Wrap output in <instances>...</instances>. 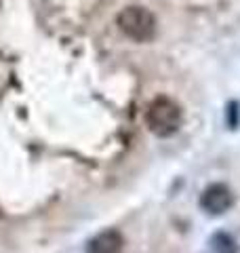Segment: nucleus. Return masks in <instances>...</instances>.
<instances>
[{
    "mask_svg": "<svg viewBox=\"0 0 240 253\" xmlns=\"http://www.w3.org/2000/svg\"><path fill=\"white\" fill-rule=\"evenodd\" d=\"M211 245H213L215 253H238L236 241L232 239L230 234H226V232H217V234H215L211 239Z\"/></svg>",
    "mask_w": 240,
    "mask_h": 253,
    "instance_id": "5",
    "label": "nucleus"
},
{
    "mask_svg": "<svg viewBox=\"0 0 240 253\" xmlns=\"http://www.w3.org/2000/svg\"><path fill=\"white\" fill-rule=\"evenodd\" d=\"M146 121L152 133H156L160 137H169L173 133H177L181 126V108L177 101L169 97H156L148 108Z\"/></svg>",
    "mask_w": 240,
    "mask_h": 253,
    "instance_id": "2",
    "label": "nucleus"
},
{
    "mask_svg": "<svg viewBox=\"0 0 240 253\" xmlns=\"http://www.w3.org/2000/svg\"><path fill=\"white\" fill-rule=\"evenodd\" d=\"M124 239L122 234L114 228L101 230L99 234H95L86 245V253H122Z\"/></svg>",
    "mask_w": 240,
    "mask_h": 253,
    "instance_id": "4",
    "label": "nucleus"
},
{
    "mask_svg": "<svg viewBox=\"0 0 240 253\" xmlns=\"http://www.w3.org/2000/svg\"><path fill=\"white\" fill-rule=\"evenodd\" d=\"M116 23L120 32L135 42H148L156 36V17L146 6H126L118 13Z\"/></svg>",
    "mask_w": 240,
    "mask_h": 253,
    "instance_id": "1",
    "label": "nucleus"
},
{
    "mask_svg": "<svg viewBox=\"0 0 240 253\" xmlns=\"http://www.w3.org/2000/svg\"><path fill=\"white\" fill-rule=\"evenodd\" d=\"M234 205V194L226 184H211L200 196V207L211 215H221Z\"/></svg>",
    "mask_w": 240,
    "mask_h": 253,
    "instance_id": "3",
    "label": "nucleus"
}]
</instances>
